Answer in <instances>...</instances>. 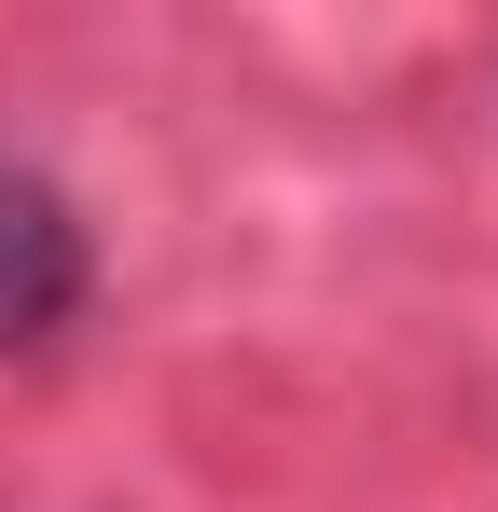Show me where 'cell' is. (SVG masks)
I'll return each mask as SVG.
<instances>
[{
    "label": "cell",
    "mask_w": 498,
    "mask_h": 512,
    "mask_svg": "<svg viewBox=\"0 0 498 512\" xmlns=\"http://www.w3.org/2000/svg\"><path fill=\"white\" fill-rule=\"evenodd\" d=\"M83 291H97V250H83L70 194L42 167H0V360H42L83 319Z\"/></svg>",
    "instance_id": "obj_1"
}]
</instances>
